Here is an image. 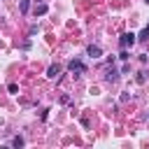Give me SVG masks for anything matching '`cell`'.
Instances as JSON below:
<instances>
[{"label":"cell","mask_w":149,"mask_h":149,"mask_svg":"<svg viewBox=\"0 0 149 149\" xmlns=\"http://www.w3.org/2000/svg\"><path fill=\"white\" fill-rule=\"evenodd\" d=\"M119 58H121V61H128V58H130V54H128V49H121V54H119Z\"/></svg>","instance_id":"8fae6325"},{"label":"cell","mask_w":149,"mask_h":149,"mask_svg":"<svg viewBox=\"0 0 149 149\" xmlns=\"http://www.w3.org/2000/svg\"><path fill=\"white\" fill-rule=\"evenodd\" d=\"M49 12V7L44 5V2H40V5H35V16H44Z\"/></svg>","instance_id":"5b68a950"},{"label":"cell","mask_w":149,"mask_h":149,"mask_svg":"<svg viewBox=\"0 0 149 149\" xmlns=\"http://www.w3.org/2000/svg\"><path fill=\"white\" fill-rule=\"evenodd\" d=\"M135 81H137V84H144V81H147V72H144V70H142V72H137Z\"/></svg>","instance_id":"30bf717a"},{"label":"cell","mask_w":149,"mask_h":149,"mask_svg":"<svg viewBox=\"0 0 149 149\" xmlns=\"http://www.w3.org/2000/svg\"><path fill=\"white\" fill-rule=\"evenodd\" d=\"M19 9H21V14H28V9H30V0H21Z\"/></svg>","instance_id":"ba28073f"},{"label":"cell","mask_w":149,"mask_h":149,"mask_svg":"<svg viewBox=\"0 0 149 149\" xmlns=\"http://www.w3.org/2000/svg\"><path fill=\"white\" fill-rule=\"evenodd\" d=\"M137 40H140V42H147V40H149V26H147V28H144V30L137 35Z\"/></svg>","instance_id":"9c48e42d"},{"label":"cell","mask_w":149,"mask_h":149,"mask_svg":"<svg viewBox=\"0 0 149 149\" xmlns=\"http://www.w3.org/2000/svg\"><path fill=\"white\" fill-rule=\"evenodd\" d=\"M105 79H107L109 84H114V81L119 79V70H116V68H107V74H105Z\"/></svg>","instance_id":"277c9868"},{"label":"cell","mask_w":149,"mask_h":149,"mask_svg":"<svg viewBox=\"0 0 149 149\" xmlns=\"http://www.w3.org/2000/svg\"><path fill=\"white\" fill-rule=\"evenodd\" d=\"M56 74H61V65H49V70H47V77H56Z\"/></svg>","instance_id":"8992f818"},{"label":"cell","mask_w":149,"mask_h":149,"mask_svg":"<svg viewBox=\"0 0 149 149\" xmlns=\"http://www.w3.org/2000/svg\"><path fill=\"white\" fill-rule=\"evenodd\" d=\"M86 54H88L91 58H100V56H102V49H100L98 44H88V49H86Z\"/></svg>","instance_id":"3957f363"},{"label":"cell","mask_w":149,"mask_h":149,"mask_svg":"<svg viewBox=\"0 0 149 149\" xmlns=\"http://www.w3.org/2000/svg\"><path fill=\"white\" fill-rule=\"evenodd\" d=\"M144 2H147V5H149V0H144Z\"/></svg>","instance_id":"4fadbf2b"},{"label":"cell","mask_w":149,"mask_h":149,"mask_svg":"<svg viewBox=\"0 0 149 149\" xmlns=\"http://www.w3.org/2000/svg\"><path fill=\"white\" fill-rule=\"evenodd\" d=\"M26 142H23V137L21 135H16V137H12V147H16V149H21Z\"/></svg>","instance_id":"52a82bcc"},{"label":"cell","mask_w":149,"mask_h":149,"mask_svg":"<svg viewBox=\"0 0 149 149\" xmlns=\"http://www.w3.org/2000/svg\"><path fill=\"white\" fill-rule=\"evenodd\" d=\"M9 93H19V86L16 84H9Z\"/></svg>","instance_id":"7c38bea8"},{"label":"cell","mask_w":149,"mask_h":149,"mask_svg":"<svg viewBox=\"0 0 149 149\" xmlns=\"http://www.w3.org/2000/svg\"><path fill=\"white\" fill-rule=\"evenodd\" d=\"M68 70H70L74 77H79V74H84V72H86V65H84L81 61H77V58H74V61H70V63H68Z\"/></svg>","instance_id":"6da1fadb"},{"label":"cell","mask_w":149,"mask_h":149,"mask_svg":"<svg viewBox=\"0 0 149 149\" xmlns=\"http://www.w3.org/2000/svg\"><path fill=\"white\" fill-rule=\"evenodd\" d=\"M135 40H137V35H133V33H123V35L119 37V47H121V49H128V47L135 44Z\"/></svg>","instance_id":"7a4b0ae2"}]
</instances>
